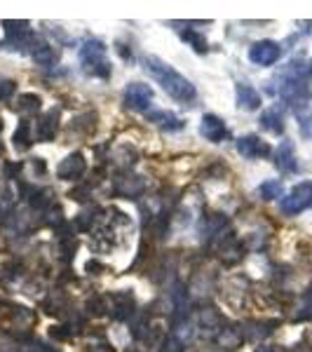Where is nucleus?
Instances as JSON below:
<instances>
[{"label": "nucleus", "mask_w": 312, "mask_h": 352, "mask_svg": "<svg viewBox=\"0 0 312 352\" xmlns=\"http://www.w3.org/2000/svg\"><path fill=\"white\" fill-rule=\"evenodd\" d=\"M144 68L146 73L155 80L160 87L172 96L174 101H181V104H190L192 99L197 96V89L188 78L181 76L174 66H169L167 61H162L160 56L155 54H148L144 59Z\"/></svg>", "instance_id": "f257e3e1"}, {"label": "nucleus", "mask_w": 312, "mask_h": 352, "mask_svg": "<svg viewBox=\"0 0 312 352\" xmlns=\"http://www.w3.org/2000/svg\"><path fill=\"white\" fill-rule=\"evenodd\" d=\"M80 66L89 78H99V80H109L111 78V61H109V47L104 41H89L82 43L80 47Z\"/></svg>", "instance_id": "f03ea898"}, {"label": "nucleus", "mask_w": 312, "mask_h": 352, "mask_svg": "<svg viewBox=\"0 0 312 352\" xmlns=\"http://www.w3.org/2000/svg\"><path fill=\"white\" fill-rule=\"evenodd\" d=\"M36 322L33 310L12 300H0V331H10L12 336H24V331Z\"/></svg>", "instance_id": "7ed1b4c3"}, {"label": "nucleus", "mask_w": 312, "mask_h": 352, "mask_svg": "<svg viewBox=\"0 0 312 352\" xmlns=\"http://www.w3.org/2000/svg\"><path fill=\"white\" fill-rule=\"evenodd\" d=\"M280 209L287 217H298V214L312 209V181H300L287 195H282Z\"/></svg>", "instance_id": "20e7f679"}, {"label": "nucleus", "mask_w": 312, "mask_h": 352, "mask_svg": "<svg viewBox=\"0 0 312 352\" xmlns=\"http://www.w3.org/2000/svg\"><path fill=\"white\" fill-rule=\"evenodd\" d=\"M3 28H5V43L12 45L16 50H24V47H31L33 45V33H31V24L28 21H12V19H5L3 21Z\"/></svg>", "instance_id": "39448f33"}, {"label": "nucleus", "mask_w": 312, "mask_h": 352, "mask_svg": "<svg viewBox=\"0 0 312 352\" xmlns=\"http://www.w3.org/2000/svg\"><path fill=\"white\" fill-rule=\"evenodd\" d=\"M280 56H282V47L275 41H258L249 47V61L256 66H272L280 61Z\"/></svg>", "instance_id": "423d86ee"}, {"label": "nucleus", "mask_w": 312, "mask_h": 352, "mask_svg": "<svg viewBox=\"0 0 312 352\" xmlns=\"http://www.w3.org/2000/svg\"><path fill=\"white\" fill-rule=\"evenodd\" d=\"M237 153H240L242 157H247V160H260V157H268L272 148L268 141H263L260 136L256 134H247V136H240L235 144Z\"/></svg>", "instance_id": "0eeeda50"}, {"label": "nucleus", "mask_w": 312, "mask_h": 352, "mask_svg": "<svg viewBox=\"0 0 312 352\" xmlns=\"http://www.w3.org/2000/svg\"><path fill=\"white\" fill-rule=\"evenodd\" d=\"M153 101V87L144 82H129L124 89V106L132 111H148Z\"/></svg>", "instance_id": "6e6552de"}, {"label": "nucleus", "mask_w": 312, "mask_h": 352, "mask_svg": "<svg viewBox=\"0 0 312 352\" xmlns=\"http://www.w3.org/2000/svg\"><path fill=\"white\" fill-rule=\"evenodd\" d=\"M85 172H87V160H85V155L80 151L66 155L64 160L59 162V167H56V176H59L61 181H78Z\"/></svg>", "instance_id": "1a4fd4ad"}, {"label": "nucleus", "mask_w": 312, "mask_h": 352, "mask_svg": "<svg viewBox=\"0 0 312 352\" xmlns=\"http://www.w3.org/2000/svg\"><path fill=\"white\" fill-rule=\"evenodd\" d=\"M59 122H61V109L54 106V109L45 111L43 118L36 124V139L47 144V141H54L56 132H59Z\"/></svg>", "instance_id": "9d476101"}, {"label": "nucleus", "mask_w": 312, "mask_h": 352, "mask_svg": "<svg viewBox=\"0 0 312 352\" xmlns=\"http://www.w3.org/2000/svg\"><path fill=\"white\" fill-rule=\"evenodd\" d=\"M0 352H52L47 345H43L41 340L31 336H10L0 340Z\"/></svg>", "instance_id": "9b49d317"}, {"label": "nucleus", "mask_w": 312, "mask_h": 352, "mask_svg": "<svg viewBox=\"0 0 312 352\" xmlns=\"http://www.w3.org/2000/svg\"><path fill=\"white\" fill-rule=\"evenodd\" d=\"M200 134L207 141H212V144H221V141L228 136V127H225L223 118L214 116V113H207V116L202 118V122H200Z\"/></svg>", "instance_id": "f8f14e48"}, {"label": "nucleus", "mask_w": 312, "mask_h": 352, "mask_svg": "<svg viewBox=\"0 0 312 352\" xmlns=\"http://www.w3.org/2000/svg\"><path fill=\"white\" fill-rule=\"evenodd\" d=\"M235 101H237V109L242 111H258L263 99H260V92L254 85L249 82H237L235 87Z\"/></svg>", "instance_id": "ddd939ff"}, {"label": "nucleus", "mask_w": 312, "mask_h": 352, "mask_svg": "<svg viewBox=\"0 0 312 352\" xmlns=\"http://www.w3.org/2000/svg\"><path fill=\"white\" fill-rule=\"evenodd\" d=\"M144 190H146V181L141 179V176L120 174L115 179V192H118V195H122V197H127V200H134V197H139Z\"/></svg>", "instance_id": "4468645a"}, {"label": "nucleus", "mask_w": 312, "mask_h": 352, "mask_svg": "<svg viewBox=\"0 0 312 352\" xmlns=\"http://www.w3.org/2000/svg\"><path fill=\"white\" fill-rule=\"evenodd\" d=\"M275 164L280 172L285 174H293L298 169V160H296V153H293V141L285 139L280 144V148L275 151Z\"/></svg>", "instance_id": "2eb2a0df"}, {"label": "nucleus", "mask_w": 312, "mask_h": 352, "mask_svg": "<svg viewBox=\"0 0 312 352\" xmlns=\"http://www.w3.org/2000/svg\"><path fill=\"white\" fill-rule=\"evenodd\" d=\"M31 59L36 61L38 66H52L54 61H56V50L52 47L49 43H45V41H33L31 45Z\"/></svg>", "instance_id": "dca6fc26"}, {"label": "nucleus", "mask_w": 312, "mask_h": 352, "mask_svg": "<svg viewBox=\"0 0 312 352\" xmlns=\"http://www.w3.org/2000/svg\"><path fill=\"white\" fill-rule=\"evenodd\" d=\"M148 122L157 124V127L167 129V132H177V129H183L186 122L181 120L179 116H174L172 111H153L148 113Z\"/></svg>", "instance_id": "f3484780"}, {"label": "nucleus", "mask_w": 312, "mask_h": 352, "mask_svg": "<svg viewBox=\"0 0 312 352\" xmlns=\"http://www.w3.org/2000/svg\"><path fill=\"white\" fill-rule=\"evenodd\" d=\"M111 310L115 320H127L134 312V296L132 294H113L111 296Z\"/></svg>", "instance_id": "a211bd4d"}, {"label": "nucleus", "mask_w": 312, "mask_h": 352, "mask_svg": "<svg viewBox=\"0 0 312 352\" xmlns=\"http://www.w3.org/2000/svg\"><path fill=\"white\" fill-rule=\"evenodd\" d=\"M260 127L268 129L272 134H282L285 132V111L280 106H272L260 116Z\"/></svg>", "instance_id": "6ab92c4d"}, {"label": "nucleus", "mask_w": 312, "mask_h": 352, "mask_svg": "<svg viewBox=\"0 0 312 352\" xmlns=\"http://www.w3.org/2000/svg\"><path fill=\"white\" fill-rule=\"evenodd\" d=\"M12 146L19 153L28 151L33 146V127H31V120H19V124H16L14 134H12Z\"/></svg>", "instance_id": "aec40b11"}, {"label": "nucleus", "mask_w": 312, "mask_h": 352, "mask_svg": "<svg viewBox=\"0 0 312 352\" xmlns=\"http://www.w3.org/2000/svg\"><path fill=\"white\" fill-rule=\"evenodd\" d=\"M16 113L19 116H36L38 111L43 109V99L33 92H26V94H19L16 96Z\"/></svg>", "instance_id": "412c9836"}, {"label": "nucleus", "mask_w": 312, "mask_h": 352, "mask_svg": "<svg viewBox=\"0 0 312 352\" xmlns=\"http://www.w3.org/2000/svg\"><path fill=\"white\" fill-rule=\"evenodd\" d=\"M96 122H99V116H96L94 111H89V113L78 116L76 120H73L71 129H73V132H78V134H82V136H92L94 129H96Z\"/></svg>", "instance_id": "4be33fe9"}, {"label": "nucleus", "mask_w": 312, "mask_h": 352, "mask_svg": "<svg viewBox=\"0 0 312 352\" xmlns=\"http://www.w3.org/2000/svg\"><path fill=\"white\" fill-rule=\"evenodd\" d=\"M181 41L188 43L197 54H207V52H209V43H207V38L200 36V33H197V31H192V28H186V31H181Z\"/></svg>", "instance_id": "5701e85b"}, {"label": "nucleus", "mask_w": 312, "mask_h": 352, "mask_svg": "<svg viewBox=\"0 0 312 352\" xmlns=\"http://www.w3.org/2000/svg\"><path fill=\"white\" fill-rule=\"evenodd\" d=\"M282 192H285V186L277 179H270L258 186V195L263 197V200H277V197H282Z\"/></svg>", "instance_id": "b1692460"}, {"label": "nucleus", "mask_w": 312, "mask_h": 352, "mask_svg": "<svg viewBox=\"0 0 312 352\" xmlns=\"http://www.w3.org/2000/svg\"><path fill=\"white\" fill-rule=\"evenodd\" d=\"M183 340L177 338V336H167L162 340V345H160V352H183Z\"/></svg>", "instance_id": "393cba45"}, {"label": "nucleus", "mask_w": 312, "mask_h": 352, "mask_svg": "<svg viewBox=\"0 0 312 352\" xmlns=\"http://www.w3.org/2000/svg\"><path fill=\"white\" fill-rule=\"evenodd\" d=\"M14 89H16V82L14 80H10V78L0 76V101L10 99V96L14 94Z\"/></svg>", "instance_id": "a878e982"}, {"label": "nucleus", "mask_w": 312, "mask_h": 352, "mask_svg": "<svg viewBox=\"0 0 312 352\" xmlns=\"http://www.w3.org/2000/svg\"><path fill=\"white\" fill-rule=\"evenodd\" d=\"M300 136H303V139H312V113L300 118Z\"/></svg>", "instance_id": "bb28decb"}]
</instances>
